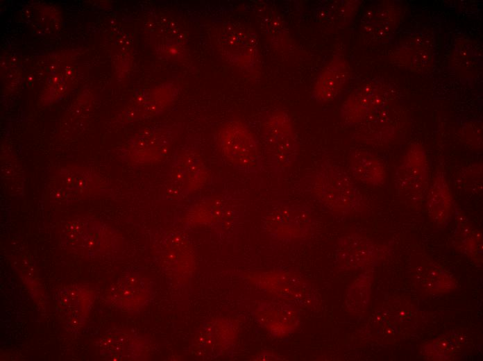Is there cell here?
<instances>
[{
  "label": "cell",
  "mask_w": 483,
  "mask_h": 361,
  "mask_svg": "<svg viewBox=\"0 0 483 361\" xmlns=\"http://www.w3.org/2000/svg\"><path fill=\"white\" fill-rule=\"evenodd\" d=\"M296 188L332 212L347 214L357 210L363 203L359 190L346 173L330 162L322 163L314 171L301 178Z\"/></svg>",
  "instance_id": "6da1fadb"
},
{
  "label": "cell",
  "mask_w": 483,
  "mask_h": 361,
  "mask_svg": "<svg viewBox=\"0 0 483 361\" xmlns=\"http://www.w3.org/2000/svg\"><path fill=\"white\" fill-rule=\"evenodd\" d=\"M217 141L221 155L235 170L250 176L265 171L258 141L241 121L230 120L223 124Z\"/></svg>",
  "instance_id": "7a4b0ae2"
},
{
  "label": "cell",
  "mask_w": 483,
  "mask_h": 361,
  "mask_svg": "<svg viewBox=\"0 0 483 361\" xmlns=\"http://www.w3.org/2000/svg\"><path fill=\"white\" fill-rule=\"evenodd\" d=\"M263 140L269 169L276 177H282L296 162L298 152L297 137L287 112L276 110L266 116Z\"/></svg>",
  "instance_id": "3957f363"
},
{
  "label": "cell",
  "mask_w": 483,
  "mask_h": 361,
  "mask_svg": "<svg viewBox=\"0 0 483 361\" xmlns=\"http://www.w3.org/2000/svg\"><path fill=\"white\" fill-rule=\"evenodd\" d=\"M316 224L310 206L278 204L262 219L261 229L272 243L293 244L305 242Z\"/></svg>",
  "instance_id": "277c9868"
},
{
  "label": "cell",
  "mask_w": 483,
  "mask_h": 361,
  "mask_svg": "<svg viewBox=\"0 0 483 361\" xmlns=\"http://www.w3.org/2000/svg\"><path fill=\"white\" fill-rule=\"evenodd\" d=\"M243 199L234 191L203 196L192 206L190 215L194 220L206 222L219 239L228 240L239 232L244 217Z\"/></svg>",
  "instance_id": "5b68a950"
},
{
  "label": "cell",
  "mask_w": 483,
  "mask_h": 361,
  "mask_svg": "<svg viewBox=\"0 0 483 361\" xmlns=\"http://www.w3.org/2000/svg\"><path fill=\"white\" fill-rule=\"evenodd\" d=\"M210 180V170L193 147L185 146L173 154L167 174L165 193L169 200H183Z\"/></svg>",
  "instance_id": "8992f818"
},
{
  "label": "cell",
  "mask_w": 483,
  "mask_h": 361,
  "mask_svg": "<svg viewBox=\"0 0 483 361\" xmlns=\"http://www.w3.org/2000/svg\"><path fill=\"white\" fill-rule=\"evenodd\" d=\"M264 276L262 285L278 298L303 308H312L317 304L312 285L294 271L276 269Z\"/></svg>",
  "instance_id": "52a82bcc"
},
{
  "label": "cell",
  "mask_w": 483,
  "mask_h": 361,
  "mask_svg": "<svg viewBox=\"0 0 483 361\" xmlns=\"http://www.w3.org/2000/svg\"><path fill=\"white\" fill-rule=\"evenodd\" d=\"M256 321L274 337H282L294 333L301 319L299 308L284 301L260 303L253 312Z\"/></svg>",
  "instance_id": "ba28073f"
},
{
  "label": "cell",
  "mask_w": 483,
  "mask_h": 361,
  "mask_svg": "<svg viewBox=\"0 0 483 361\" xmlns=\"http://www.w3.org/2000/svg\"><path fill=\"white\" fill-rule=\"evenodd\" d=\"M427 167L424 151L419 146L407 153L395 175L396 187L399 192L416 195L423 192L427 185Z\"/></svg>",
  "instance_id": "9c48e42d"
},
{
  "label": "cell",
  "mask_w": 483,
  "mask_h": 361,
  "mask_svg": "<svg viewBox=\"0 0 483 361\" xmlns=\"http://www.w3.org/2000/svg\"><path fill=\"white\" fill-rule=\"evenodd\" d=\"M221 43L223 53L235 65L250 67L255 63L257 42L248 30L235 26L228 27L221 35Z\"/></svg>",
  "instance_id": "30bf717a"
},
{
  "label": "cell",
  "mask_w": 483,
  "mask_h": 361,
  "mask_svg": "<svg viewBox=\"0 0 483 361\" xmlns=\"http://www.w3.org/2000/svg\"><path fill=\"white\" fill-rule=\"evenodd\" d=\"M176 126L153 131L142 141L138 142L130 153V160L136 163L149 164L163 159L178 135Z\"/></svg>",
  "instance_id": "8fae6325"
},
{
  "label": "cell",
  "mask_w": 483,
  "mask_h": 361,
  "mask_svg": "<svg viewBox=\"0 0 483 361\" xmlns=\"http://www.w3.org/2000/svg\"><path fill=\"white\" fill-rule=\"evenodd\" d=\"M348 65L342 58L332 60L319 74L312 92V99L318 103L333 99L346 81Z\"/></svg>",
  "instance_id": "7c38bea8"
},
{
  "label": "cell",
  "mask_w": 483,
  "mask_h": 361,
  "mask_svg": "<svg viewBox=\"0 0 483 361\" xmlns=\"http://www.w3.org/2000/svg\"><path fill=\"white\" fill-rule=\"evenodd\" d=\"M350 169L353 176L362 183L382 185L385 172L382 163L369 153L355 151L351 154Z\"/></svg>",
  "instance_id": "4fadbf2b"
},
{
  "label": "cell",
  "mask_w": 483,
  "mask_h": 361,
  "mask_svg": "<svg viewBox=\"0 0 483 361\" xmlns=\"http://www.w3.org/2000/svg\"><path fill=\"white\" fill-rule=\"evenodd\" d=\"M452 205L450 190L442 173L436 175L427 196L429 213L437 222L445 221Z\"/></svg>",
  "instance_id": "5bb4252c"
},
{
  "label": "cell",
  "mask_w": 483,
  "mask_h": 361,
  "mask_svg": "<svg viewBox=\"0 0 483 361\" xmlns=\"http://www.w3.org/2000/svg\"><path fill=\"white\" fill-rule=\"evenodd\" d=\"M372 244L359 236H348L339 239L336 257L341 265L362 266L371 256Z\"/></svg>",
  "instance_id": "9a60e30c"
},
{
  "label": "cell",
  "mask_w": 483,
  "mask_h": 361,
  "mask_svg": "<svg viewBox=\"0 0 483 361\" xmlns=\"http://www.w3.org/2000/svg\"><path fill=\"white\" fill-rule=\"evenodd\" d=\"M260 358L257 360H281L282 359L278 357L277 355H274L273 353H264L263 355H261Z\"/></svg>",
  "instance_id": "2e32d148"
}]
</instances>
